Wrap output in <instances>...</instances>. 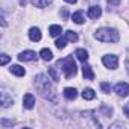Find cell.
<instances>
[{
	"mask_svg": "<svg viewBox=\"0 0 129 129\" xmlns=\"http://www.w3.org/2000/svg\"><path fill=\"white\" fill-rule=\"evenodd\" d=\"M35 88H37V91H38L44 99L55 100V90H53V85L50 84V79H49L46 75H37V76H35Z\"/></svg>",
	"mask_w": 129,
	"mask_h": 129,
	"instance_id": "6da1fadb",
	"label": "cell"
},
{
	"mask_svg": "<svg viewBox=\"0 0 129 129\" xmlns=\"http://www.w3.org/2000/svg\"><path fill=\"white\" fill-rule=\"evenodd\" d=\"M94 38L97 41H102V43H117L120 40V35L115 29H111V27H102V29H97L96 34H94Z\"/></svg>",
	"mask_w": 129,
	"mask_h": 129,
	"instance_id": "7a4b0ae2",
	"label": "cell"
},
{
	"mask_svg": "<svg viewBox=\"0 0 129 129\" xmlns=\"http://www.w3.org/2000/svg\"><path fill=\"white\" fill-rule=\"evenodd\" d=\"M58 66L62 67V72H64V75H66V78H72V76H75L76 72H78V70H76V62L73 61L72 56H67V58H64L62 61H59Z\"/></svg>",
	"mask_w": 129,
	"mask_h": 129,
	"instance_id": "3957f363",
	"label": "cell"
},
{
	"mask_svg": "<svg viewBox=\"0 0 129 129\" xmlns=\"http://www.w3.org/2000/svg\"><path fill=\"white\" fill-rule=\"evenodd\" d=\"M102 62H103V66L109 70H115L117 66H118V58L115 55H105L102 58Z\"/></svg>",
	"mask_w": 129,
	"mask_h": 129,
	"instance_id": "277c9868",
	"label": "cell"
},
{
	"mask_svg": "<svg viewBox=\"0 0 129 129\" xmlns=\"http://www.w3.org/2000/svg\"><path fill=\"white\" fill-rule=\"evenodd\" d=\"M0 103H2L3 108H8V106H11L14 103V97L9 96V93L5 88H2V93H0Z\"/></svg>",
	"mask_w": 129,
	"mask_h": 129,
	"instance_id": "5b68a950",
	"label": "cell"
},
{
	"mask_svg": "<svg viewBox=\"0 0 129 129\" xmlns=\"http://www.w3.org/2000/svg\"><path fill=\"white\" fill-rule=\"evenodd\" d=\"M114 91H115L118 96L126 97V96H129V84H126V82H118V84H115Z\"/></svg>",
	"mask_w": 129,
	"mask_h": 129,
	"instance_id": "8992f818",
	"label": "cell"
},
{
	"mask_svg": "<svg viewBox=\"0 0 129 129\" xmlns=\"http://www.w3.org/2000/svg\"><path fill=\"white\" fill-rule=\"evenodd\" d=\"M34 105H35V97H34V94H30V93L24 94V97H23V106H24L26 109H32Z\"/></svg>",
	"mask_w": 129,
	"mask_h": 129,
	"instance_id": "52a82bcc",
	"label": "cell"
},
{
	"mask_svg": "<svg viewBox=\"0 0 129 129\" xmlns=\"http://www.w3.org/2000/svg\"><path fill=\"white\" fill-rule=\"evenodd\" d=\"M18 59L20 61H35L37 59V53L32 52V50H26V52H21L18 55Z\"/></svg>",
	"mask_w": 129,
	"mask_h": 129,
	"instance_id": "ba28073f",
	"label": "cell"
},
{
	"mask_svg": "<svg viewBox=\"0 0 129 129\" xmlns=\"http://www.w3.org/2000/svg\"><path fill=\"white\" fill-rule=\"evenodd\" d=\"M64 97L69 99V100H75V99L78 97V91H76V88H72V87L64 88Z\"/></svg>",
	"mask_w": 129,
	"mask_h": 129,
	"instance_id": "9c48e42d",
	"label": "cell"
},
{
	"mask_svg": "<svg viewBox=\"0 0 129 129\" xmlns=\"http://www.w3.org/2000/svg\"><path fill=\"white\" fill-rule=\"evenodd\" d=\"M102 15V8L100 6H91L88 9V17L90 18H99Z\"/></svg>",
	"mask_w": 129,
	"mask_h": 129,
	"instance_id": "30bf717a",
	"label": "cell"
},
{
	"mask_svg": "<svg viewBox=\"0 0 129 129\" xmlns=\"http://www.w3.org/2000/svg\"><path fill=\"white\" fill-rule=\"evenodd\" d=\"M82 72H84V78H85V79H88V81L94 79V73H93V70H91V67L88 66V64H85V62H84Z\"/></svg>",
	"mask_w": 129,
	"mask_h": 129,
	"instance_id": "8fae6325",
	"label": "cell"
},
{
	"mask_svg": "<svg viewBox=\"0 0 129 129\" xmlns=\"http://www.w3.org/2000/svg\"><path fill=\"white\" fill-rule=\"evenodd\" d=\"M29 38H30L32 41H40V40H41V30H40L38 27H32V29L29 30Z\"/></svg>",
	"mask_w": 129,
	"mask_h": 129,
	"instance_id": "7c38bea8",
	"label": "cell"
},
{
	"mask_svg": "<svg viewBox=\"0 0 129 129\" xmlns=\"http://www.w3.org/2000/svg\"><path fill=\"white\" fill-rule=\"evenodd\" d=\"M72 20H73L76 24H82L84 20H85V18H84V11H76V12L72 15Z\"/></svg>",
	"mask_w": 129,
	"mask_h": 129,
	"instance_id": "4fadbf2b",
	"label": "cell"
},
{
	"mask_svg": "<svg viewBox=\"0 0 129 129\" xmlns=\"http://www.w3.org/2000/svg\"><path fill=\"white\" fill-rule=\"evenodd\" d=\"M75 55H76V56H78V59H79V61H82V62H87V61H88V52H87V50H84V49H78Z\"/></svg>",
	"mask_w": 129,
	"mask_h": 129,
	"instance_id": "5bb4252c",
	"label": "cell"
},
{
	"mask_svg": "<svg viewBox=\"0 0 129 129\" xmlns=\"http://www.w3.org/2000/svg\"><path fill=\"white\" fill-rule=\"evenodd\" d=\"M82 97H84L85 100H93V99L96 97V93H94V90H91V88H85V90L82 91Z\"/></svg>",
	"mask_w": 129,
	"mask_h": 129,
	"instance_id": "9a60e30c",
	"label": "cell"
},
{
	"mask_svg": "<svg viewBox=\"0 0 129 129\" xmlns=\"http://www.w3.org/2000/svg\"><path fill=\"white\" fill-rule=\"evenodd\" d=\"M49 32H50V35H52V37H59V35H61V32H62V27H61V26H58V24H52V26L49 27Z\"/></svg>",
	"mask_w": 129,
	"mask_h": 129,
	"instance_id": "2e32d148",
	"label": "cell"
},
{
	"mask_svg": "<svg viewBox=\"0 0 129 129\" xmlns=\"http://www.w3.org/2000/svg\"><path fill=\"white\" fill-rule=\"evenodd\" d=\"M52 2H53V0H32L34 6H37V8H46V6H49Z\"/></svg>",
	"mask_w": 129,
	"mask_h": 129,
	"instance_id": "e0dca14e",
	"label": "cell"
},
{
	"mask_svg": "<svg viewBox=\"0 0 129 129\" xmlns=\"http://www.w3.org/2000/svg\"><path fill=\"white\" fill-rule=\"evenodd\" d=\"M40 56H41L44 61H50V59L53 58V53H52V50H49V49H43V50L40 52Z\"/></svg>",
	"mask_w": 129,
	"mask_h": 129,
	"instance_id": "ac0fdd59",
	"label": "cell"
},
{
	"mask_svg": "<svg viewBox=\"0 0 129 129\" xmlns=\"http://www.w3.org/2000/svg\"><path fill=\"white\" fill-rule=\"evenodd\" d=\"M11 73L12 75H15V76H24V69L23 67H20V66H12L11 67Z\"/></svg>",
	"mask_w": 129,
	"mask_h": 129,
	"instance_id": "d6986e66",
	"label": "cell"
},
{
	"mask_svg": "<svg viewBox=\"0 0 129 129\" xmlns=\"http://www.w3.org/2000/svg\"><path fill=\"white\" fill-rule=\"evenodd\" d=\"M66 38H67L69 41H73V43H75V41H78L79 37H78L76 32H73V30H67V32H66Z\"/></svg>",
	"mask_w": 129,
	"mask_h": 129,
	"instance_id": "ffe728a7",
	"label": "cell"
},
{
	"mask_svg": "<svg viewBox=\"0 0 129 129\" xmlns=\"http://www.w3.org/2000/svg\"><path fill=\"white\" fill-rule=\"evenodd\" d=\"M67 41H69V40H67L66 37H64V38H58L55 44H56V47H58V49H64V47L67 46Z\"/></svg>",
	"mask_w": 129,
	"mask_h": 129,
	"instance_id": "44dd1931",
	"label": "cell"
},
{
	"mask_svg": "<svg viewBox=\"0 0 129 129\" xmlns=\"http://www.w3.org/2000/svg\"><path fill=\"white\" fill-rule=\"evenodd\" d=\"M49 75L52 76V81H55V82H58V81H59V78H58V75H56V72H55V69H53V67H50V69H49Z\"/></svg>",
	"mask_w": 129,
	"mask_h": 129,
	"instance_id": "7402d4cb",
	"label": "cell"
},
{
	"mask_svg": "<svg viewBox=\"0 0 129 129\" xmlns=\"http://www.w3.org/2000/svg\"><path fill=\"white\" fill-rule=\"evenodd\" d=\"M9 59H11V58H9L6 53H3L2 56H0V64H2V66H6V64L9 62Z\"/></svg>",
	"mask_w": 129,
	"mask_h": 129,
	"instance_id": "603a6c76",
	"label": "cell"
},
{
	"mask_svg": "<svg viewBox=\"0 0 129 129\" xmlns=\"http://www.w3.org/2000/svg\"><path fill=\"white\" fill-rule=\"evenodd\" d=\"M100 87H102V90H103L105 93H109V91H111V85H109L108 82H102Z\"/></svg>",
	"mask_w": 129,
	"mask_h": 129,
	"instance_id": "cb8c5ba5",
	"label": "cell"
},
{
	"mask_svg": "<svg viewBox=\"0 0 129 129\" xmlns=\"http://www.w3.org/2000/svg\"><path fill=\"white\" fill-rule=\"evenodd\" d=\"M120 0H108V6H118Z\"/></svg>",
	"mask_w": 129,
	"mask_h": 129,
	"instance_id": "d4e9b609",
	"label": "cell"
},
{
	"mask_svg": "<svg viewBox=\"0 0 129 129\" xmlns=\"http://www.w3.org/2000/svg\"><path fill=\"white\" fill-rule=\"evenodd\" d=\"M123 111H124V114H126V115L129 117V103H127V105H124V108H123Z\"/></svg>",
	"mask_w": 129,
	"mask_h": 129,
	"instance_id": "484cf974",
	"label": "cell"
},
{
	"mask_svg": "<svg viewBox=\"0 0 129 129\" xmlns=\"http://www.w3.org/2000/svg\"><path fill=\"white\" fill-rule=\"evenodd\" d=\"M66 2H67V3H72V5H75V3H76V0H66Z\"/></svg>",
	"mask_w": 129,
	"mask_h": 129,
	"instance_id": "4316f807",
	"label": "cell"
}]
</instances>
